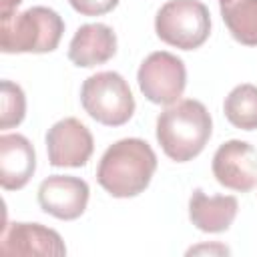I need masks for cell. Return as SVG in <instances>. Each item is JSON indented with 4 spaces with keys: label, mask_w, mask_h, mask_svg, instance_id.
Instances as JSON below:
<instances>
[{
    "label": "cell",
    "mask_w": 257,
    "mask_h": 257,
    "mask_svg": "<svg viewBox=\"0 0 257 257\" xmlns=\"http://www.w3.org/2000/svg\"><path fill=\"white\" fill-rule=\"evenodd\" d=\"M157 171V155L143 139H120L100 157L98 185L116 199L141 195Z\"/></svg>",
    "instance_id": "6da1fadb"
},
{
    "label": "cell",
    "mask_w": 257,
    "mask_h": 257,
    "mask_svg": "<svg viewBox=\"0 0 257 257\" xmlns=\"http://www.w3.org/2000/svg\"><path fill=\"white\" fill-rule=\"evenodd\" d=\"M211 133V114L195 98L177 100L157 116V141L165 155L177 163H187L201 155Z\"/></svg>",
    "instance_id": "7a4b0ae2"
},
{
    "label": "cell",
    "mask_w": 257,
    "mask_h": 257,
    "mask_svg": "<svg viewBox=\"0 0 257 257\" xmlns=\"http://www.w3.org/2000/svg\"><path fill=\"white\" fill-rule=\"evenodd\" d=\"M64 32L60 14L46 6H32L0 18V50L4 54L52 52Z\"/></svg>",
    "instance_id": "3957f363"
},
{
    "label": "cell",
    "mask_w": 257,
    "mask_h": 257,
    "mask_svg": "<svg viewBox=\"0 0 257 257\" xmlns=\"http://www.w3.org/2000/svg\"><path fill=\"white\" fill-rule=\"evenodd\" d=\"M84 112L100 124L120 126L135 112V96L128 82L114 70H102L88 76L80 88Z\"/></svg>",
    "instance_id": "277c9868"
},
{
    "label": "cell",
    "mask_w": 257,
    "mask_h": 257,
    "mask_svg": "<svg viewBox=\"0 0 257 257\" xmlns=\"http://www.w3.org/2000/svg\"><path fill=\"white\" fill-rule=\"evenodd\" d=\"M157 36L175 48L195 50L211 34V14L201 0H169L155 16Z\"/></svg>",
    "instance_id": "5b68a950"
},
{
    "label": "cell",
    "mask_w": 257,
    "mask_h": 257,
    "mask_svg": "<svg viewBox=\"0 0 257 257\" xmlns=\"http://www.w3.org/2000/svg\"><path fill=\"white\" fill-rule=\"evenodd\" d=\"M139 88L155 104H175L187 86V68L183 60L167 50L151 52L137 72Z\"/></svg>",
    "instance_id": "8992f818"
},
{
    "label": "cell",
    "mask_w": 257,
    "mask_h": 257,
    "mask_svg": "<svg viewBox=\"0 0 257 257\" xmlns=\"http://www.w3.org/2000/svg\"><path fill=\"white\" fill-rule=\"evenodd\" d=\"M213 177L225 189L249 193L257 187V151L253 145L233 139L223 143L213 155Z\"/></svg>",
    "instance_id": "52a82bcc"
},
{
    "label": "cell",
    "mask_w": 257,
    "mask_h": 257,
    "mask_svg": "<svg viewBox=\"0 0 257 257\" xmlns=\"http://www.w3.org/2000/svg\"><path fill=\"white\" fill-rule=\"evenodd\" d=\"M92 151L90 131L74 116L54 122L46 133V153L52 167H84Z\"/></svg>",
    "instance_id": "ba28073f"
},
{
    "label": "cell",
    "mask_w": 257,
    "mask_h": 257,
    "mask_svg": "<svg viewBox=\"0 0 257 257\" xmlns=\"http://www.w3.org/2000/svg\"><path fill=\"white\" fill-rule=\"evenodd\" d=\"M88 195L86 181L70 175H52L38 187V205L44 213L60 221H74L84 213Z\"/></svg>",
    "instance_id": "9c48e42d"
},
{
    "label": "cell",
    "mask_w": 257,
    "mask_h": 257,
    "mask_svg": "<svg viewBox=\"0 0 257 257\" xmlns=\"http://www.w3.org/2000/svg\"><path fill=\"white\" fill-rule=\"evenodd\" d=\"M0 253L60 257L66 255V245L62 237L50 227H44L40 223H12L2 231Z\"/></svg>",
    "instance_id": "30bf717a"
},
{
    "label": "cell",
    "mask_w": 257,
    "mask_h": 257,
    "mask_svg": "<svg viewBox=\"0 0 257 257\" xmlns=\"http://www.w3.org/2000/svg\"><path fill=\"white\" fill-rule=\"evenodd\" d=\"M36 171V153L32 143L18 133L0 137V185L4 191L26 187Z\"/></svg>",
    "instance_id": "8fae6325"
},
{
    "label": "cell",
    "mask_w": 257,
    "mask_h": 257,
    "mask_svg": "<svg viewBox=\"0 0 257 257\" xmlns=\"http://www.w3.org/2000/svg\"><path fill=\"white\" fill-rule=\"evenodd\" d=\"M116 52V34L110 26L102 22L82 24L70 44H68V58L76 66L92 68L110 60Z\"/></svg>",
    "instance_id": "7c38bea8"
},
{
    "label": "cell",
    "mask_w": 257,
    "mask_h": 257,
    "mask_svg": "<svg viewBox=\"0 0 257 257\" xmlns=\"http://www.w3.org/2000/svg\"><path fill=\"white\" fill-rule=\"evenodd\" d=\"M239 211V203L233 195H207L195 189L189 199V219L203 233L227 231Z\"/></svg>",
    "instance_id": "4fadbf2b"
},
{
    "label": "cell",
    "mask_w": 257,
    "mask_h": 257,
    "mask_svg": "<svg viewBox=\"0 0 257 257\" xmlns=\"http://www.w3.org/2000/svg\"><path fill=\"white\" fill-rule=\"evenodd\" d=\"M221 18L237 42L257 46V0L221 2Z\"/></svg>",
    "instance_id": "5bb4252c"
},
{
    "label": "cell",
    "mask_w": 257,
    "mask_h": 257,
    "mask_svg": "<svg viewBox=\"0 0 257 257\" xmlns=\"http://www.w3.org/2000/svg\"><path fill=\"white\" fill-rule=\"evenodd\" d=\"M227 120L241 131L257 128V84L245 82L235 86L223 102Z\"/></svg>",
    "instance_id": "9a60e30c"
},
{
    "label": "cell",
    "mask_w": 257,
    "mask_h": 257,
    "mask_svg": "<svg viewBox=\"0 0 257 257\" xmlns=\"http://www.w3.org/2000/svg\"><path fill=\"white\" fill-rule=\"evenodd\" d=\"M24 114H26L24 90L12 80H2L0 84V126L2 128L18 126L24 120Z\"/></svg>",
    "instance_id": "2e32d148"
},
{
    "label": "cell",
    "mask_w": 257,
    "mask_h": 257,
    "mask_svg": "<svg viewBox=\"0 0 257 257\" xmlns=\"http://www.w3.org/2000/svg\"><path fill=\"white\" fill-rule=\"evenodd\" d=\"M68 2L82 16H102L118 4V0H68Z\"/></svg>",
    "instance_id": "e0dca14e"
},
{
    "label": "cell",
    "mask_w": 257,
    "mask_h": 257,
    "mask_svg": "<svg viewBox=\"0 0 257 257\" xmlns=\"http://www.w3.org/2000/svg\"><path fill=\"white\" fill-rule=\"evenodd\" d=\"M20 4H22V0H0V18L14 14Z\"/></svg>",
    "instance_id": "ac0fdd59"
},
{
    "label": "cell",
    "mask_w": 257,
    "mask_h": 257,
    "mask_svg": "<svg viewBox=\"0 0 257 257\" xmlns=\"http://www.w3.org/2000/svg\"><path fill=\"white\" fill-rule=\"evenodd\" d=\"M221 2H229V0H219V4H221Z\"/></svg>",
    "instance_id": "d6986e66"
}]
</instances>
